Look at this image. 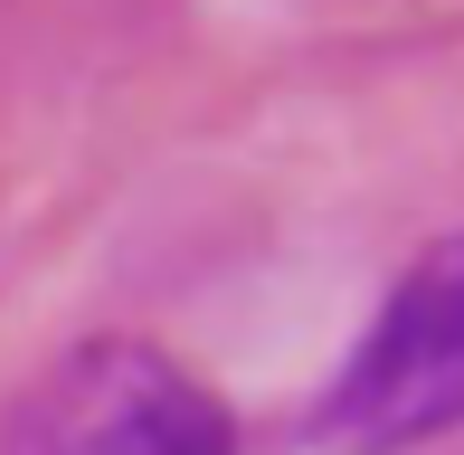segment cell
Returning a JSON list of instances; mask_svg holds the SVG:
<instances>
[{"label": "cell", "mask_w": 464, "mask_h": 455, "mask_svg": "<svg viewBox=\"0 0 464 455\" xmlns=\"http://www.w3.org/2000/svg\"><path fill=\"white\" fill-rule=\"evenodd\" d=\"M464 427V228L436 237L398 276L379 323L351 342L313 408V446L332 455H408Z\"/></svg>", "instance_id": "1"}, {"label": "cell", "mask_w": 464, "mask_h": 455, "mask_svg": "<svg viewBox=\"0 0 464 455\" xmlns=\"http://www.w3.org/2000/svg\"><path fill=\"white\" fill-rule=\"evenodd\" d=\"M10 455H237V418L152 342H76L19 399Z\"/></svg>", "instance_id": "2"}]
</instances>
